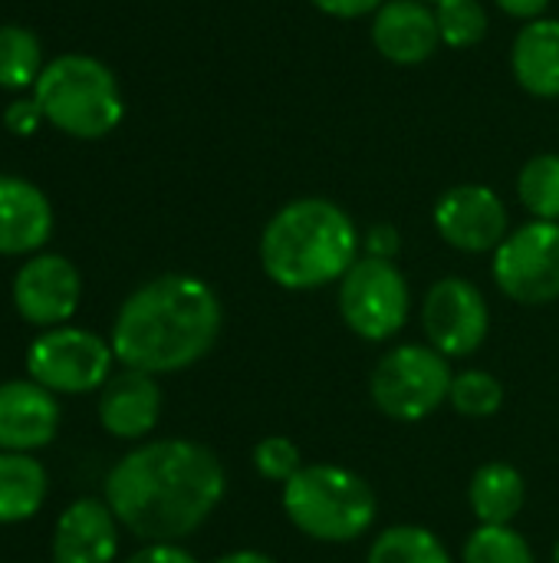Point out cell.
<instances>
[{
    "label": "cell",
    "mask_w": 559,
    "mask_h": 563,
    "mask_svg": "<svg viewBox=\"0 0 559 563\" xmlns=\"http://www.w3.org/2000/svg\"><path fill=\"white\" fill-rule=\"evenodd\" d=\"M221 459L188 439H158L128 452L105 478V505L145 544H178L221 505Z\"/></svg>",
    "instance_id": "cell-1"
},
{
    "label": "cell",
    "mask_w": 559,
    "mask_h": 563,
    "mask_svg": "<svg viewBox=\"0 0 559 563\" xmlns=\"http://www.w3.org/2000/svg\"><path fill=\"white\" fill-rule=\"evenodd\" d=\"M221 323V300L201 277L161 274L122 303L112 353L125 369L178 373L214 350Z\"/></svg>",
    "instance_id": "cell-2"
},
{
    "label": "cell",
    "mask_w": 559,
    "mask_h": 563,
    "mask_svg": "<svg viewBox=\"0 0 559 563\" xmlns=\"http://www.w3.org/2000/svg\"><path fill=\"white\" fill-rule=\"evenodd\" d=\"M359 261V231L329 198L283 205L260 234L264 274L283 290H316L346 277Z\"/></svg>",
    "instance_id": "cell-3"
},
{
    "label": "cell",
    "mask_w": 559,
    "mask_h": 563,
    "mask_svg": "<svg viewBox=\"0 0 559 563\" xmlns=\"http://www.w3.org/2000/svg\"><path fill=\"white\" fill-rule=\"evenodd\" d=\"M283 511L290 525L323 544L359 541L379 515L372 485L343 465H303L283 485Z\"/></svg>",
    "instance_id": "cell-4"
},
{
    "label": "cell",
    "mask_w": 559,
    "mask_h": 563,
    "mask_svg": "<svg viewBox=\"0 0 559 563\" xmlns=\"http://www.w3.org/2000/svg\"><path fill=\"white\" fill-rule=\"evenodd\" d=\"M33 102L53 129L72 139H102L125 115L112 69L82 53L46 63L33 86Z\"/></svg>",
    "instance_id": "cell-5"
},
{
    "label": "cell",
    "mask_w": 559,
    "mask_h": 563,
    "mask_svg": "<svg viewBox=\"0 0 559 563\" xmlns=\"http://www.w3.org/2000/svg\"><path fill=\"white\" fill-rule=\"evenodd\" d=\"M451 379L448 356L422 343H402L376 363L369 396L382 416L395 422H422L448 402Z\"/></svg>",
    "instance_id": "cell-6"
},
{
    "label": "cell",
    "mask_w": 559,
    "mask_h": 563,
    "mask_svg": "<svg viewBox=\"0 0 559 563\" xmlns=\"http://www.w3.org/2000/svg\"><path fill=\"white\" fill-rule=\"evenodd\" d=\"M412 310V294L392 261L359 257L339 280V313L366 343L392 340Z\"/></svg>",
    "instance_id": "cell-7"
},
{
    "label": "cell",
    "mask_w": 559,
    "mask_h": 563,
    "mask_svg": "<svg viewBox=\"0 0 559 563\" xmlns=\"http://www.w3.org/2000/svg\"><path fill=\"white\" fill-rule=\"evenodd\" d=\"M112 360V343L99 340L96 333L76 327H53L30 343L26 373L49 393L82 396L109 383Z\"/></svg>",
    "instance_id": "cell-8"
},
{
    "label": "cell",
    "mask_w": 559,
    "mask_h": 563,
    "mask_svg": "<svg viewBox=\"0 0 559 563\" xmlns=\"http://www.w3.org/2000/svg\"><path fill=\"white\" fill-rule=\"evenodd\" d=\"M494 280L504 297L544 307L559 297V221H530L494 251Z\"/></svg>",
    "instance_id": "cell-9"
},
{
    "label": "cell",
    "mask_w": 559,
    "mask_h": 563,
    "mask_svg": "<svg viewBox=\"0 0 559 563\" xmlns=\"http://www.w3.org/2000/svg\"><path fill=\"white\" fill-rule=\"evenodd\" d=\"M422 327L428 346L448 360H465L478 353L491 330V310L484 294L465 277H441L425 294Z\"/></svg>",
    "instance_id": "cell-10"
},
{
    "label": "cell",
    "mask_w": 559,
    "mask_h": 563,
    "mask_svg": "<svg viewBox=\"0 0 559 563\" xmlns=\"http://www.w3.org/2000/svg\"><path fill=\"white\" fill-rule=\"evenodd\" d=\"M435 228L445 244L465 254L497 251L507 238V208L484 185H458L435 205Z\"/></svg>",
    "instance_id": "cell-11"
},
{
    "label": "cell",
    "mask_w": 559,
    "mask_h": 563,
    "mask_svg": "<svg viewBox=\"0 0 559 563\" xmlns=\"http://www.w3.org/2000/svg\"><path fill=\"white\" fill-rule=\"evenodd\" d=\"M79 294H82V280L79 271L59 257V254H36L30 257L16 280H13V303L16 313L26 323L36 327H59L66 323L76 307H79Z\"/></svg>",
    "instance_id": "cell-12"
},
{
    "label": "cell",
    "mask_w": 559,
    "mask_h": 563,
    "mask_svg": "<svg viewBox=\"0 0 559 563\" xmlns=\"http://www.w3.org/2000/svg\"><path fill=\"white\" fill-rule=\"evenodd\" d=\"M59 402L33 379L0 383V452H33L56 439Z\"/></svg>",
    "instance_id": "cell-13"
},
{
    "label": "cell",
    "mask_w": 559,
    "mask_h": 563,
    "mask_svg": "<svg viewBox=\"0 0 559 563\" xmlns=\"http://www.w3.org/2000/svg\"><path fill=\"white\" fill-rule=\"evenodd\" d=\"M372 43L389 63H425L441 43L435 10L422 0H385L372 20Z\"/></svg>",
    "instance_id": "cell-14"
},
{
    "label": "cell",
    "mask_w": 559,
    "mask_h": 563,
    "mask_svg": "<svg viewBox=\"0 0 559 563\" xmlns=\"http://www.w3.org/2000/svg\"><path fill=\"white\" fill-rule=\"evenodd\" d=\"M119 551V518L105 501H72L53 531V563H112Z\"/></svg>",
    "instance_id": "cell-15"
},
{
    "label": "cell",
    "mask_w": 559,
    "mask_h": 563,
    "mask_svg": "<svg viewBox=\"0 0 559 563\" xmlns=\"http://www.w3.org/2000/svg\"><path fill=\"white\" fill-rule=\"evenodd\" d=\"M161 419V386L152 373L122 369L99 396V422L115 439H145Z\"/></svg>",
    "instance_id": "cell-16"
},
{
    "label": "cell",
    "mask_w": 559,
    "mask_h": 563,
    "mask_svg": "<svg viewBox=\"0 0 559 563\" xmlns=\"http://www.w3.org/2000/svg\"><path fill=\"white\" fill-rule=\"evenodd\" d=\"M53 208L26 178L0 175V254H33L49 241Z\"/></svg>",
    "instance_id": "cell-17"
},
{
    "label": "cell",
    "mask_w": 559,
    "mask_h": 563,
    "mask_svg": "<svg viewBox=\"0 0 559 563\" xmlns=\"http://www.w3.org/2000/svg\"><path fill=\"white\" fill-rule=\"evenodd\" d=\"M514 76L521 89H527L537 99H557L559 96V20L540 16L530 20L511 53Z\"/></svg>",
    "instance_id": "cell-18"
},
{
    "label": "cell",
    "mask_w": 559,
    "mask_h": 563,
    "mask_svg": "<svg viewBox=\"0 0 559 563\" xmlns=\"http://www.w3.org/2000/svg\"><path fill=\"white\" fill-rule=\"evenodd\" d=\"M468 501L481 525H511L527 505V482L514 465L488 462L474 472Z\"/></svg>",
    "instance_id": "cell-19"
},
{
    "label": "cell",
    "mask_w": 559,
    "mask_h": 563,
    "mask_svg": "<svg viewBox=\"0 0 559 563\" xmlns=\"http://www.w3.org/2000/svg\"><path fill=\"white\" fill-rule=\"evenodd\" d=\"M46 498V472L26 452H0V525L33 518Z\"/></svg>",
    "instance_id": "cell-20"
},
{
    "label": "cell",
    "mask_w": 559,
    "mask_h": 563,
    "mask_svg": "<svg viewBox=\"0 0 559 563\" xmlns=\"http://www.w3.org/2000/svg\"><path fill=\"white\" fill-rule=\"evenodd\" d=\"M369 563H451V554L435 531L418 525H399L372 541Z\"/></svg>",
    "instance_id": "cell-21"
},
{
    "label": "cell",
    "mask_w": 559,
    "mask_h": 563,
    "mask_svg": "<svg viewBox=\"0 0 559 563\" xmlns=\"http://www.w3.org/2000/svg\"><path fill=\"white\" fill-rule=\"evenodd\" d=\"M40 73H43V46L36 33L16 23L0 26V86L26 89L36 86Z\"/></svg>",
    "instance_id": "cell-22"
},
{
    "label": "cell",
    "mask_w": 559,
    "mask_h": 563,
    "mask_svg": "<svg viewBox=\"0 0 559 563\" xmlns=\"http://www.w3.org/2000/svg\"><path fill=\"white\" fill-rule=\"evenodd\" d=\"M517 195L537 221H559V155L544 152L521 168Z\"/></svg>",
    "instance_id": "cell-23"
},
{
    "label": "cell",
    "mask_w": 559,
    "mask_h": 563,
    "mask_svg": "<svg viewBox=\"0 0 559 563\" xmlns=\"http://www.w3.org/2000/svg\"><path fill=\"white\" fill-rule=\"evenodd\" d=\"M461 563H537L527 538L511 525H481L465 541Z\"/></svg>",
    "instance_id": "cell-24"
},
{
    "label": "cell",
    "mask_w": 559,
    "mask_h": 563,
    "mask_svg": "<svg viewBox=\"0 0 559 563\" xmlns=\"http://www.w3.org/2000/svg\"><path fill=\"white\" fill-rule=\"evenodd\" d=\"M448 402L455 412H461L468 419H491L504 406V386L488 369H465L451 379Z\"/></svg>",
    "instance_id": "cell-25"
},
{
    "label": "cell",
    "mask_w": 559,
    "mask_h": 563,
    "mask_svg": "<svg viewBox=\"0 0 559 563\" xmlns=\"http://www.w3.org/2000/svg\"><path fill=\"white\" fill-rule=\"evenodd\" d=\"M435 20L441 43H448L451 49H468L488 33V13L478 0H441L435 3Z\"/></svg>",
    "instance_id": "cell-26"
},
{
    "label": "cell",
    "mask_w": 559,
    "mask_h": 563,
    "mask_svg": "<svg viewBox=\"0 0 559 563\" xmlns=\"http://www.w3.org/2000/svg\"><path fill=\"white\" fill-rule=\"evenodd\" d=\"M254 468L264 482H277L287 485L300 468V449L297 442H290L287 435H267L254 445Z\"/></svg>",
    "instance_id": "cell-27"
},
{
    "label": "cell",
    "mask_w": 559,
    "mask_h": 563,
    "mask_svg": "<svg viewBox=\"0 0 559 563\" xmlns=\"http://www.w3.org/2000/svg\"><path fill=\"white\" fill-rule=\"evenodd\" d=\"M362 247H366V257L392 261V257L402 251V234H399L395 224H385V221H382V224H372V228L366 231Z\"/></svg>",
    "instance_id": "cell-28"
},
{
    "label": "cell",
    "mask_w": 559,
    "mask_h": 563,
    "mask_svg": "<svg viewBox=\"0 0 559 563\" xmlns=\"http://www.w3.org/2000/svg\"><path fill=\"white\" fill-rule=\"evenodd\" d=\"M43 112L33 99H20V102H10V109L3 112V122L13 135H33L36 125H40Z\"/></svg>",
    "instance_id": "cell-29"
},
{
    "label": "cell",
    "mask_w": 559,
    "mask_h": 563,
    "mask_svg": "<svg viewBox=\"0 0 559 563\" xmlns=\"http://www.w3.org/2000/svg\"><path fill=\"white\" fill-rule=\"evenodd\" d=\"M313 7H320L323 13L329 16H343V20H356V16H366L372 10H379L385 0H310Z\"/></svg>",
    "instance_id": "cell-30"
},
{
    "label": "cell",
    "mask_w": 559,
    "mask_h": 563,
    "mask_svg": "<svg viewBox=\"0 0 559 563\" xmlns=\"http://www.w3.org/2000/svg\"><path fill=\"white\" fill-rule=\"evenodd\" d=\"M125 563H198L185 548L178 544H145L142 551H135Z\"/></svg>",
    "instance_id": "cell-31"
},
{
    "label": "cell",
    "mask_w": 559,
    "mask_h": 563,
    "mask_svg": "<svg viewBox=\"0 0 559 563\" xmlns=\"http://www.w3.org/2000/svg\"><path fill=\"white\" fill-rule=\"evenodd\" d=\"M494 3L517 20H540V13L550 7V0H494Z\"/></svg>",
    "instance_id": "cell-32"
},
{
    "label": "cell",
    "mask_w": 559,
    "mask_h": 563,
    "mask_svg": "<svg viewBox=\"0 0 559 563\" xmlns=\"http://www.w3.org/2000/svg\"><path fill=\"white\" fill-rule=\"evenodd\" d=\"M214 563H277L270 554H260V551H231L224 558H217Z\"/></svg>",
    "instance_id": "cell-33"
},
{
    "label": "cell",
    "mask_w": 559,
    "mask_h": 563,
    "mask_svg": "<svg viewBox=\"0 0 559 563\" xmlns=\"http://www.w3.org/2000/svg\"><path fill=\"white\" fill-rule=\"evenodd\" d=\"M554 563H559V541H557V548H554Z\"/></svg>",
    "instance_id": "cell-34"
},
{
    "label": "cell",
    "mask_w": 559,
    "mask_h": 563,
    "mask_svg": "<svg viewBox=\"0 0 559 563\" xmlns=\"http://www.w3.org/2000/svg\"><path fill=\"white\" fill-rule=\"evenodd\" d=\"M422 3H441V0H422Z\"/></svg>",
    "instance_id": "cell-35"
}]
</instances>
